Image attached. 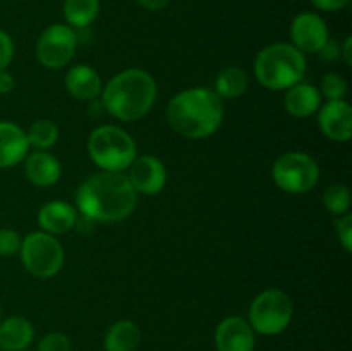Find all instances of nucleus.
I'll use <instances>...</instances> for the list:
<instances>
[{"label": "nucleus", "instance_id": "f257e3e1", "mask_svg": "<svg viewBox=\"0 0 352 351\" xmlns=\"http://www.w3.org/2000/svg\"><path fill=\"white\" fill-rule=\"evenodd\" d=\"M136 203L138 193L126 172L100 171L86 178L76 191L78 213L91 222H120L134 212Z\"/></svg>", "mask_w": 352, "mask_h": 351}, {"label": "nucleus", "instance_id": "f03ea898", "mask_svg": "<svg viewBox=\"0 0 352 351\" xmlns=\"http://www.w3.org/2000/svg\"><path fill=\"white\" fill-rule=\"evenodd\" d=\"M226 107L213 89L196 86L179 92L167 105L168 126L188 140H205L222 126Z\"/></svg>", "mask_w": 352, "mask_h": 351}, {"label": "nucleus", "instance_id": "7ed1b4c3", "mask_svg": "<svg viewBox=\"0 0 352 351\" xmlns=\"http://www.w3.org/2000/svg\"><path fill=\"white\" fill-rule=\"evenodd\" d=\"M157 81L143 69H126L110 78L102 89L107 112L122 123L140 120L153 109L157 102Z\"/></svg>", "mask_w": 352, "mask_h": 351}, {"label": "nucleus", "instance_id": "20e7f679", "mask_svg": "<svg viewBox=\"0 0 352 351\" xmlns=\"http://www.w3.org/2000/svg\"><path fill=\"white\" fill-rule=\"evenodd\" d=\"M306 55L292 43L267 45L254 58V76L263 88L285 92L302 81L308 69Z\"/></svg>", "mask_w": 352, "mask_h": 351}, {"label": "nucleus", "instance_id": "39448f33", "mask_svg": "<svg viewBox=\"0 0 352 351\" xmlns=\"http://www.w3.org/2000/svg\"><path fill=\"white\" fill-rule=\"evenodd\" d=\"M86 148L96 167L107 172H126L138 155L134 138L113 124H103L93 129Z\"/></svg>", "mask_w": 352, "mask_h": 351}, {"label": "nucleus", "instance_id": "423d86ee", "mask_svg": "<svg viewBox=\"0 0 352 351\" xmlns=\"http://www.w3.org/2000/svg\"><path fill=\"white\" fill-rule=\"evenodd\" d=\"M294 305L287 292L270 288L261 291L250 306L248 322L261 336H277L292 322Z\"/></svg>", "mask_w": 352, "mask_h": 351}, {"label": "nucleus", "instance_id": "0eeeda50", "mask_svg": "<svg viewBox=\"0 0 352 351\" xmlns=\"http://www.w3.org/2000/svg\"><path fill=\"white\" fill-rule=\"evenodd\" d=\"M19 255L24 268L40 279L54 277L64 265V248L57 237L43 231L28 234L21 243Z\"/></svg>", "mask_w": 352, "mask_h": 351}, {"label": "nucleus", "instance_id": "6e6552de", "mask_svg": "<svg viewBox=\"0 0 352 351\" xmlns=\"http://www.w3.org/2000/svg\"><path fill=\"white\" fill-rule=\"evenodd\" d=\"M272 178L282 191L291 195H305L318 184V162L311 155L302 151H287L274 162Z\"/></svg>", "mask_w": 352, "mask_h": 351}, {"label": "nucleus", "instance_id": "1a4fd4ad", "mask_svg": "<svg viewBox=\"0 0 352 351\" xmlns=\"http://www.w3.org/2000/svg\"><path fill=\"white\" fill-rule=\"evenodd\" d=\"M78 48V34L67 24H52L36 41V58L47 69H62L72 61Z\"/></svg>", "mask_w": 352, "mask_h": 351}, {"label": "nucleus", "instance_id": "9d476101", "mask_svg": "<svg viewBox=\"0 0 352 351\" xmlns=\"http://www.w3.org/2000/svg\"><path fill=\"white\" fill-rule=\"evenodd\" d=\"M126 176L138 195L155 196L167 184V167L153 155H136Z\"/></svg>", "mask_w": 352, "mask_h": 351}, {"label": "nucleus", "instance_id": "9b49d317", "mask_svg": "<svg viewBox=\"0 0 352 351\" xmlns=\"http://www.w3.org/2000/svg\"><path fill=\"white\" fill-rule=\"evenodd\" d=\"M330 38L329 26L315 12H301L291 23V43L305 55L318 54Z\"/></svg>", "mask_w": 352, "mask_h": 351}, {"label": "nucleus", "instance_id": "f8f14e48", "mask_svg": "<svg viewBox=\"0 0 352 351\" xmlns=\"http://www.w3.org/2000/svg\"><path fill=\"white\" fill-rule=\"evenodd\" d=\"M318 127L329 140L347 143L352 138V107L347 100H330L318 109Z\"/></svg>", "mask_w": 352, "mask_h": 351}, {"label": "nucleus", "instance_id": "ddd939ff", "mask_svg": "<svg viewBox=\"0 0 352 351\" xmlns=\"http://www.w3.org/2000/svg\"><path fill=\"white\" fill-rule=\"evenodd\" d=\"M254 346H256V332L243 317H226L217 326V351H254Z\"/></svg>", "mask_w": 352, "mask_h": 351}, {"label": "nucleus", "instance_id": "4468645a", "mask_svg": "<svg viewBox=\"0 0 352 351\" xmlns=\"http://www.w3.org/2000/svg\"><path fill=\"white\" fill-rule=\"evenodd\" d=\"M65 89L69 95L81 102L100 98L103 89L102 76L88 64H76L65 72Z\"/></svg>", "mask_w": 352, "mask_h": 351}, {"label": "nucleus", "instance_id": "2eb2a0df", "mask_svg": "<svg viewBox=\"0 0 352 351\" xmlns=\"http://www.w3.org/2000/svg\"><path fill=\"white\" fill-rule=\"evenodd\" d=\"M78 222V210L71 203L62 200H52L47 202L38 210V224L43 233L58 236L74 229Z\"/></svg>", "mask_w": 352, "mask_h": 351}, {"label": "nucleus", "instance_id": "dca6fc26", "mask_svg": "<svg viewBox=\"0 0 352 351\" xmlns=\"http://www.w3.org/2000/svg\"><path fill=\"white\" fill-rule=\"evenodd\" d=\"M30 151L26 131L10 120H0V169H9L26 158Z\"/></svg>", "mask_w": 352, "mask_h": 351}, {"label": "nucleus", "instance_id": "f3484780", "mask_svg": "<svg viewBox=\"0 0 352 351\" xmlns=\"http://www.w3.org/2000/svg\"><path fill=\"white\" fill-rule=\"evenodd\" d=\"M323 103V96L316 86L309 83H298L285 89L284 109L289 116L296 119H308L313 114L318 112Z\"/></svg>", "mask_w": 352, "mask_h": 351}, {"label": "nucleus", "instance_id": "a211bd4d", "mask_svg": "<svg viewBox=\"0 0 352 351\" xmlns=\"http://www.w3.org/2000/svg\"><path fill=\"white\" fill-rule=\"evenodd\" d=\"M26 178L31 184L38 188H48L54 186L62 176V164L54 153L43 150H36L31 155H26L24 162Z\"/></svg>", "mask_w": 352, "mask_h": 351}, {"label": "nucleus", "instance_id": "6ab92c4d", "mask_svg": "<svg viewBox=\"0 0 352 351\" xmlns=\"http://www.w3.org/2000/svg\"><path fill=\"white\" fill-rule=\"evenodd\" d=\"M33 339V323L24 317H9L0 322V348L3 351H24Z\"/></svg>", "mask_w": 352, "mask_h": 351}, {"label": "nucleus", "instance_id": "aec40b11", "mask_svg": "<svg viewBox=\"0 0 352 351\" xmlns=\"http://www.w3.org/2000/svg\"><path fill=\"white\" fill-rule=\"evenodd\" d=\"M141 341V330L133 320H117L103 337L105 351H134Z\"/></svg>", "mask_w": 352, "mask_h": 351}, {"label": "nucleus", "instance_id": "412c9836", "mask_svg": "<svg viewBox=\"0 0 352 351\" xmlns=\"http://www.w3.org/2000/svg\"><path fill=\"white\" fill-rule=\"evenodd\" d=\"M250 86V78L246 71L237 65H229L215 79V89L213 92L222 100H234L243 96Z\"/></svg>", "mask_w": 352, "mask_h": 351}, {"label": "nucleus", "instance_id": "4be33fe9", "mask_svg": "<svg viewBox=\"0 0 352 351\" xmlns=\"http://www.w3.org/2000/svg\"><path fill=\"white\" fill-rule=\"evenodd\" d=\"M62 10L67 26L72 30H81L96 19L100 12V0H65Z\"/></svg>", "mask_w": 352, "mask_h": 351}, {"label": "nucleus", "instance_id": "5701e85b", "mask_svg": "<svg viewBox=\"0 0 352 351\" xmlns=\"http://www.w3.org/2000/svg\"><path fill=\"white\" fill-rule=\"evenodd\" d=\"M28 145L34 150L48 151L58 141V127L50 119H38L26 131Z\"/></svg>", "mask_w": 352, "mask_h": 351}, {"label": "nucleus", "instance_id": "b1692460", "mask_svg": "<svg viewBox=\"0 0 352 351\" xmlns=\"http://www.w3.org/2000/svg\"><path fill=\"white\" fill-rule=\"evenodd\" d=\"M323 205L336 217L344 215L351 210V191L342 182L330 184L323 193Z\"/></svg>", "mask_w": 352, "mask_h": 351}, {"label": "nucleus", "instance_id": "393cba45", "mask_svg": "<svg viewBox=\"0 0 352 351\" xmlns=\"http://www.w3.org/2000/svg\"><path fill=\"white\" fill-rule=\"evenodd\" d=\"M318 89L322 96H325L327 102H330V100H346L347 81L344 79L342 74L327 72V74L322 76Z\"/></svg>", "mask_w": 352, "mask_h": 351}, {"label": "nucleus", "instance_id": "a878e982", "mask_svg": "<svg viewBox=\"0 0 352 351\" xmlns=\"http://www.w3.org/2000/svg\"><path fill=\"white\" fill-rule=\"evenodd\" d=\"M21 243L23 240L17 231L9 229V227L0 229V257H12V255L19 253Z\"/></svg>", "mask_w": 352, "mask_h": 351}, {"label": "nucleus", "instance_id": "bb28decb", "mask_svg": "<svg viewBox=\"0 0 352 351\" xmlns=\"http://www.w3.org/2000/svg\"><path fill=\"white\" fill-rule=\"evenodd\" d=\"M38 351H71V341L62 332H48L38 341Z\"/></svg>", "mask_w": 352, "mask_h": 351}, {"label": "nucleus", "instance_id": "cd10ccee", "mask_svg": "<svg viewBox=\"0 0 352 351\" xmlns=\"http://www.w3.org/2000/svg\"><path fill=\"white\" fill-rule=\"evenodd\" d=\"M336 229H337V237H339L342 248L347 251V253H351L352 251V213L351 212L337 217Z\"/></svg>", "mask_w": 352, "mask_h": 351}, {"label": "nucleus", "instance_id": "c85d7f7f", "mask_svg": "<svg viewBox=\"0 0 352 351\" xmlns=\"http://www.w3.org/2000/svg\"><path fill=\"white\" fill-rule=\"evenodd\" d=\"M14 58V41L3 30H0V71L7 69Z\"/></svg>", "mask_w": 352, "mask_h": 351}, {"label": "nucleus", "instance_id": "c756f323", "mask_svg": "<svg viewBox=\"0 0 352 351\" xmlns=\"http://www.w3.org/2000/svg\"><path fill=\"white\" fill-rule=\"evenodd\" d=\"M316 55H320V58L325 62H336L342 58V43L333 38H329L325 41V45L322 47V50L318 52Z\"/></svg>", "mask_w": 352, "mask_h": 351}, {"label": "nucleus", "instance_id": "7c9ffc66", "mask_svg": "<svg viewBox=\"0 0 352 351\" xmlns=\"http://www.w3.org/2000/svg\"><path fill=\"white\" fill-rule=\"evenodd\" d=\"M309 2L323 12H339L349 6L351 0H309Z\"/></svg>", "mask_w": 352, "mask_h": 351}, {"label": "nucleus", "instance_id": "2f4dec72", "mask_svg": "<svg viewBox=\"0 0 352 351\" xmlns=\"http://www.w3.org/2000/svg\"><path fill=\"white\" fill-rule=\"evenodd\" d=\"M14 86H16V83H14V76L10 74L7 69L0 71V95H7V93H10L14 89Z\"/></svg>", "mask_w": 352, "mask_h": 351}, {"label": "nucleus", "instance_id": "473e14b6", "mask_svg": "<svg viewBox=\"0 0 352 351\" xmlns=\"http://www.w3.org/2000/svg\"><path fill=\"white\" fill-rule=\"evenodd\" d=\"M168 2H170V0H138V3H140L143 9L151 10V12L165 9V7L168 6Z\"/></svg>", "mask_w": 352, "mask_h": 351}, {"label": "nucleus", "instance_id": "72a5a7b5", "mask_svg": "<svg viewBox=\"0 0 352 351\" xmlns=\"http://www.w3.org/2000/svg\"><path fill=\"white\" fill-rule=\"evenodd\" d=\"M342 61L347 65L352 64V38L347 36L342 43Z\"/></svg>", "mask_w": 352, "mask_h": 351}, {"label": "nucleus", "instance_id": "f704fd0d", "mask_svg": "<svg viewBox=\"0 0 352 351\" xmlns=\"http://www.w3.org/2000/svg\"><path fill=\"white\" fill-rule=\"evenodd\" d=\"M24 351H28V350H24Z\"/></svg>", "mask_w": 352, "mask_h": 351}]
</instances>
